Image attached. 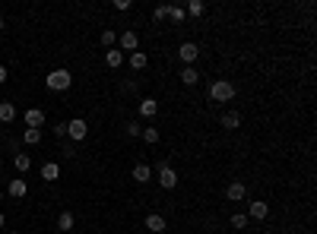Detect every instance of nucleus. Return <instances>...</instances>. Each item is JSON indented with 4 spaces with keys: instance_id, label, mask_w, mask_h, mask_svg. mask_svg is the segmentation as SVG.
<instances>
[{
    "instance_id": "8",
    "label": "nucleus",
    "mask_w": 317,
    "mask_h": 234,
    "mask_svg": "<svg viewBox=\"0 0 317 234\" xmlns=\"http://www.w3.org/2000/svg\"><path fill=\"white\" fill-rule=\"evenodd\" d=\"M41 124H44V111H41V108H29V111H26V127H32V130H41Z\"/></svg>"
},
{
    "instance_id": "2",
    "label": "nucleus",
    "mask_w": 317,
    "mask_h": 234,
    "mask_svg": "<svg viewBox=\"0 0 317 234\" xmlns=\"http://www.w3.org/2000/svg\"><path fill=\"white\" fill-rule=\"evenodd\" d=\"M209 98L213 101H232L235 98V86L229 83V79H216V83L209 86Z\"/></svg>"
},
{
    "instance_id": "3",
    "label": "nucleus",
    "mask_w": 317,
    "mask_h": 234,
    "mask_svg": "<svg viewBox=\"0 0 317 234\" xmlns=\"http://www.w3.org/2000/svg\"><path fill=\"white\" fill-rule=\"evenodd\" d=\"M159 184H162V190H174V187H178V174H174V168L168 161L159 165Z\"/></svg>"
},
{
    "instance_id": "14",
    "label": "nucleus",
    "mask_w": 317,
    "mask_h": 234,
    "mask_svg": "<svg viewBox=\"0 0 317 234\" xmlns=\"http://www.w3.org/2000/svg\"><path fill=\"white\" fill-rule=\"evenodd\" d=\"M16 117V104L13 101H0V124H10Z\"/></svg>"
},
{
    "instance_id": "29",
    "label": "nucleus",
    "mask_w": 317,
    "mask_h": 234,
    "mask_svg": "<svg viewBox=\"0 0 317 234\" xmlns=\"http://www.w3.org/2000/svg\"><path fill=\"white\" fill-rule=\"evenodd\" d=\"M152 16H156V19H165V16H168V7H165V4L156 7V13H152Z\"/></svg>"
},
{
    "instance_id": "33",
    "label": "nucleus",
    "mask_w": 317,
    "mask_h": 234,
    "mask_svg": "<svg viewBox=\"0 0 317 234\" xmlns=\"http://www.w3.org/2000/svg\"><path fill=\"white\" fill-rule=\"evenodd\" d=\"M4 221H7V218H4V212H0V228H4Z\"/></svg>"
},
{
    "instance_id": "18",
    "label": "nucleus",
    "mask_w": 317,
    "mask_h": 234,
    "mask_svg": "<svg viewBox=\"0 0 317 234\" xmlns=\"http://www.w3.org/2000/svg\"><path fill=\"white\" fill-rule=\"evenodd\" d=\"M13 165H16V171H19V174H26V171L32 168V158L26 155V152H16V158H13Z\"/></svg>"
},
{
    "instance_id": "7",
    "label": "nucleus",
    "mask_w": 317,
    "mask_h": 234,
    "mask_svg": "<svg viewBox=\"0 0 317 234\" xmlns=\"http://www.w3.org/2000/svg\"><path fill=\"white\" fill-rule=\"evenodd\" d=\"M7 193L13 196V200H22V196L29 193V184L22 181V178H13V181H10V187H7Z\"/></svg>"
},
{
    "instance_id": "22",
    "label": "nucleus",
    "mask_w": 317,
    "mask_h": 234,
    "mask_svg": "<svg viewBox=\"0 0 317 234\" xmlns=\"http://www.w3.org/2000/svg\"><path fill=\"white\" fill-rule=\"evenodd\" d=\"M22 139H26L29 146H38V143H41V130H32V127H26V133H22Z\"/></svg>"
},
{
    "instance_id": "30",
    "label": "nucleus",
    "mask_w": 317,
    "mask_h": 234,
    "mask_svg": "<svg viewBox=\"0 0 317 234\" xmlns=\"http://www.w3.org/2000/svg\"><path fill=\"white\" fill-rule=\"evenodd\" d=\"M133 4H130V0H114V10H130Z\"/></svg>"
},
{
    "instance_id": "36",
    "label": "nucleus",
    "mask_w": 317,
    "mask_h": 234,
    "mask_svg": "<svg viewBox=\"0 0 317 234\" xmlns=\"http://www.w3.org/2000/svg\"><path fill=\"white\" fill-rule=\"evenodd\" d=\"M0 200H4V193H0Z\"/></svg>"
},
{
    "instance_id": "34",
    "label": "nucleus",
    "mask_w": 317,
    "mask_h": 234,
    "mask_svg": "<svg viewBox=\"0 0 317 234\" xmlns=\"http://www.w3.org/2000/svg\"><path fill=\"white\" fill-rule=\"evenodd\" d=\"M0 29H4V19H0Z\"/></svg>"
},
{
    "instance_id": "13",
    "label": "nucleus",
    "mask_w": 317,
    "mask_h": 234,
    "mask_svg": "<svg viewBox=\"0 0 317 234\" xmlns=\"http://www.w3.org/2000/svg\"><path fill=\"white\" fill-rule=\"evenodd\" d=\"M41 178L44 181H57L61 178V165H57V161H44L41 165Z\"/></svg>"
},
{
    "instance_id": "16",
    "label": "nucleus",
    "mask_w": 317,
    "mask_h": 234,
    "mask_svg": "<svg viewBox=\"0 0 317 234\" xmlns=\"http://www.w3.org/2000/svg\"><path fill=\"white\" fill-rule=\"evenodd\" d=\"M133 181H137V184H149V181H152V168H149V165H137V168H133Z\"/></svg>"
},
{
    "instance_id": "24",
    "label": "nucleus",
    "mask_w": 317,
    "mask_h": 234,
    "mask_svg": "<svg viewBox=\"0 0 317 234\" xmlns=\"http://www.w3.org/2000/svg\"><path fill=\"white\" fill-rule=\"evenodd\" d=\"M140 136H143V139H146L149 146H156V143H159V130H156V127H146V130L140 133Z\"/></svg>"
},
{
    "instance_id": "35",
    "label": "nucleus",
    "mask_w": 317,
    "mask_h": 234,
    "mask_svg": "<svg viewBox=\"0 0 317 234\" xmlns=\"http://www.w3.org/2000/svg\"><path fill=\"white\" fill-rule=\"evenodd\" d=\"M10 234H19V231H10Z\"/></svg>"
},
{
    "instance_id": "10",
    "label": "nucleus",
    "mask_w": 317,
    "mask_h": 234,
    "mask_svg": "<svg viewBox=\"0 0 317 234\" xmlns=\"http://www.w3.org/2000/svg\"><path fill=\"white\" fill-rule=\"evenodd\" d=\"M248 215H251V218H257V221H260V218H266V215H269V206H266L263 200H254V203L248 206Z\"/></svg>"
},
{
    "instance_id": "6",
    "label": "nucleus",
    "mask_w": 317,
    "mask_h": 234,
    "mask_svg": "<svg viewBox=\"0 0 317 234\" xmlns=\"http://www.w3.org/2000/svg\"><path fill=\"white\" fill-rule=\"evenodd\" d=\"M244 196H248V187H244L241 181H235V184L225 187V200H229V203H241Z\"/></svg>"
},
{
    "instance_id": "11",
    "label": "nucleus",
    "mask_w": 317,
    "mask_h": 234,
    "mask_svg": "<svg viewBox=\"0 0 317 234\" xmlns=\"http://www.w3.org/2000/svg\"><path fill=\"white\" fill-rule=\"evenodd\" d=\"M219 124L225 127V130H238V127H241V114H238V111H225Z\"/></svg>"
},
{
    "instance_id": "12",
    "label": "nucleus",
    "mask_w": 317,
    "mask_h": 234,
    "mask_svg": "<svg viewBox=\"0 0 317 234\" xmlns=\"http://www.w3.org/2000/svg\"><path fill=\"white\" fill-rule=\"evenodd\" d=\"M146 228H149L152 234H162L168 225H165V218H162V215H156V212H152V215H146Z\"/></svg>"
},
{
    "instance_id": "31",
    "label": "nucleus",
    "mask_w": 317,
    "mask_h": 234,
    "mask_svg": "<svg viewBox=\"0 0 317 234\" xmlns=\"http://www.w3.org/2000/svg\"><path fill=\"white\" fill-rule=\"evenodd\" d=\"M54 133L61 136V139H67V124H57V127H54Z\"/></svg>"
},
{
    "instance_id": "20",
    "label": "nucleus",
    "mask_w": 317,
    "mask_h": 234,
    "mask_svg": "<svg viewBox=\"0 0 317 234\" xmlns=\"http://www.w3.org/2000/svg\"><path fill=\"white\" fill-rule=\"evenodd\" d=\"M57 231H73V215H70V212L57 215Z\"/></svg>"
},
{
    "instance_id": "26",
    "label": "nucleus",
    "mask_w": 317,
    "mask_h": 234,
    "mask_svg": "<svg viewBox=\"0 0 317 234\" xmlns=\"http://www.w3.org/2000/svg\"><path fill=\"white\" fill-rule=\"evenodd\" d=\"M114 41H117V35H114L111 29H105V32H102V44H105V48H111Z\"/></svg>"
},
{
    "instance_id": "32",
    "label": "nucleus",
    "mask_w": 317,
    "mask_h": 234,
    "mask_svg": "<svg viewBox=\"0 0 317 234\" xmlns=\"http://www.w3.org/2000/svg\"><path fill=\"white\" fill-rule=\"evenodd\" d=\"M0 83H7V67H0Z\"/></svg>"
},
{
    "instance_id": "17",
    "label": "nucleus",
    "mask_w": 317,
    "mask_h": 234,
    "mask_svg": "<svg viewBox=\"0 0 317 234\" xmlns=\"http://www.w3.org/2000/svg\"><path fill=\"white\" fill-rule=\"evenodd\" d=\"M137 44H140L137 32H121V48L124 51H137Z\"/></svg>"
},
{
    "instance_id": "27",
    "label": "nucleus",
    "mask_w": 317,
    "mask_h": 234,
    "mask_svg": "<svg viewBox=\"0 0 317 234\" xmlns=\"http://www.w3.org/2000/svg\"><path fill=\"white\" fill-rule=\"evenodd\" d=\"M168 16H171L174 22H184V10H181V7H168Z\"/></svg>"
},
{
    "instance_id": "25",
    "label": "nucleus",
    "mask_w": 317,
    "mask_h": 234,
    "mask_svg": "<svg viewBox=\"0 0 317 234\" xmlns=\"http://www.w3.org/2000/svg\"><path fill=\"white\" fill-rule=\"evenodd\" d=\"M232 228H248V215H244V212H235V215H232Z\"/></svg>"
},
{
    "instance_id": "21",
    "label": "nucleus",
    "mask_w": 317,
    "mask_h": 234,
    "mask_svg": "<svg viewBox=\"0 0 317 234\" xmlns=\"http://www.w3.org/2000/svg\"><path fill=\"white\" fill-rule=\"evenodd\" d=\"M146 64H149V57H146L143 51H133V54H130V67H133V70H143Z\"/></svg>"
},
{
    "instance_id": "23",
    "label": "nucleus",
    "mask_w": 317,
    "mask_h": 234,
    "mask_svg": "<svg viewBox=\"0 0 317 234\" xmlns=\"http://www.w3.org/2000/svg\"><path fill=\"white\" fill-rule=\"evenodd\" d=\"M203 10H206V4H203V0H191L184 13H191V16H203Z\"/></svg>"
},
{
    "instance_id": "28",
    "label": "nucleus",
    "mask_w": 317,
    "mask_h": 234,
    "mask_svg": "<svg viewBox=\"0 0 317 234\" xmlns=\"http://www.w3.org/2000/svg\"><path fill=\"white\" fill-rule=\"evenodd\" d=\"M127 133H130V136H140V133H143V127H140L137 121H130V124H127Z\"/></svg>"
},
{
    "instance_id": "1",
    "label": "nucleus",
    "mask_w": 317,
    "mask_h": 234,
    "mask_svg": "<svg viewBox=\"0 0 317 234\" xmlns=\"http://www.w3.org/2000/svg\"><path fill=\"white\" fill-rule=\"evenodd\" d=\"M44 86L51 92H64V89L73 86V76H70V70H51V73L44 76Z\"/></svg>"
},
{
    "instance_id": "4",
    "label": "nucleus",
    "mask_w": 317,
    "mask_h": 234,
    "mask_svg": "<svg viewBox=\"0 0 317 234\" xmlns=\"http://www.w3.org/2000/svg\"><path fill=\"white\" fill-rule=\"evenodd\" d=\"M178 57H181L187 67H194V64H197V57H200V48H197V41H184L181 48H178Z\"/></svg>"
},
{
    "instance_id": "19",
    "label": "nucleus",
    "mask_w": 317,
    "mask_h": 234,
    "mask_svg": "<svg viewBox=\"0 0 317 234\" xmlns=\"http://www.w3.org/2000/svg\"><path fill=\"white\" fill-rule=\"evenodd\" d=\"M105 64H108L111 70H117L124 64V51H105Z\"/></svg>"
},
{
    "instance_id": "9",
    "label": "nucleus",
    "mask_w": 317,
    "mask_h": 234,
    "mask_svg": "<svg viewBox=\"0 0 317 234\" xmlns=\"http://www.w3.org/2000/svg\"><path fill=\"white\" fill-rule=\"evenodd\" d=\"M137 111H140V117H146V121H149V117H156V114H159V101H156V98H143Z\"/></svg>"
},
{
    "instance_id": "5",
    "label": "nucleus",
    "mask_w": 317,
    "mask_h": 234,
    "mask_svg": "<svg viewBox=\"0 0 317 234\" xmlns=\"http://www.w3.org/2000/svg\"><path fill=\"white\" fill-rule=\"evenodd\" d=\"M86 133H89V127H86V121H79V117H73V121L67 124V136L73 139V143H79V139H86Z\"/></svg>"
},
{
    "instance_id": "15",
    "label": "nucleus",
    "mask_w": 317,
    "mask_h": 234,
    "mask_svg": "<svg viewBox=\"0 0 317 234\" xmlns=\"http://www.w3.org/2000/svg\"><path fill=\"white\" fill-rule=\"evenodd\" d=\"M181 83H184V86H197V83H200L197 67H184V70H181Z\"/></svg>"
}]
</instances>
